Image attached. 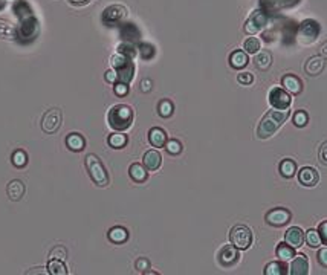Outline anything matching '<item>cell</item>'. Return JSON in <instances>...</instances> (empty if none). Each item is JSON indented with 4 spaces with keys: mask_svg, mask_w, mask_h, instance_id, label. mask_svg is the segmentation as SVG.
Instances as JSON below:
<instances>
[{
    "mask_svg": "<svg viewBox=\"0 0 327 275\" xmlns=\"http://www.w3.org/2000/svg\"><path fill=\"white\" fill-rule=\"evenodd\" d=\"M291 115V110H269V112L263 116V119L260 121L259 127H257V136L260 139H268L275 135V132L283 126L286 119Z\"/></svg>",
    "mask_w": 327,
    "mask_h": 275,
    "instance_id": "cell-1",
    "label": "cell"
},
{
    "mask_svg": "<svg viewBox=\"0 0 327 275\" xmlns=\"http://www.w3.org/2000/svg\"><path fill=\"white\" fill-rule=\"evenodd\" d=\"M107 122L109 126L115 132H124L132 127L133 122V110L130 106L125 104H117L113 106L107 113Z\"/></svg>",
    "mask_w": 327,
    "mask_h": 275,
    "instance_id": "cell-2",
    "label": "cell"
},
{
    "mask_svg": "<svg viewBox=\"0 0 327 275\" xmlns=\"http://www.w3.org/2000/svg\"><path fill=\"white\" fill-rule=\"evenodd\" d=\"M84 164H86V170L95 185L106 187L109 184V173L104 167L103 161L96 155H93V153L88 155L86 158H84Z\"/></svg>",
    "mask_w": 327,
    "mask_h": 275,
    "instance_id": "cell-3",
    "label": "cell"
},
{
    "mask_svg": "<svg viewBox=\"0 0 327 275\" xmlns=\"http://www.w3.org/2000/svg\"><path fill=\"white\" fill-rule=\"evenodd\" d=\"M110 63H112V67L115 69V72L118 74V81L129 84L135 77V64L132 58L118 52L115 55H112Z\"/></svg>",
    "mask_w": 327,
    "mask_h": 275,
    "instance_id": "cell-4",
    "label": "cell"
},
{
    "mask_svg": "<svg viewBox=\"0 0 327 275\" xmlns=\"http://www.w3.org/2000/svg\"><path fill=\"white\" fill-rule=\"evenodd\" d=\"M230 240L238 251H245L252 245V231L246 225H236L230 232Z\"/></svg>",
    "mask_w": 327,
    "mask_h": 275,
    "instance_id": "cell-5",
    "label": "cell"
},
{
    "mask_svg": "<svg viewBox=\"0 0 327 275\" xmlns=\"http://www.w3.org/2000/svg\"><path fill=\"white\" fill-rule=\"evenodd\" d=\"M320 35V25L315 20H304L300 25V31H298V40L301 41L303 45H310L318 38Z\"/></svg>",
    "mask_w": 327,
    "mask_h": 275,
    "instance_id": "cell-6",
    "label": "cell"
},
{
    "mask_svg": "<svg viewBox=\"0 0 327 275\" xmlns=\"http://www.w3.org/2000/svg\"><path fill=\"white\" fill-rule=\"evenodd\" d=\"M61 122H63L61 110L60 109H51L43 115V118H41V129H43L45 133L52 135L55 132H59V129L61 127Z\"/></svg>",
    "mask_w": 327,
    "mask_h": 275,
    "instance_id": "cell-7",
    "label": "cell"
},
{
    "mask_svg": "<svg viewBox=\"0 0 327 275\" xmlns=\"http://www.w3.org/2000/svg\"><path fill=\"white\" fill-rule=\"evenodd\" d=\"M269 104L277 110H286L292 104V96L281 87H272L269 92Z\"/></svg>",
    "mask_w": 327,
    "mask_h": 275,
    "instance_id": "cell-8",
    "label": "cell"
},
{
    "mask_svg": "<svg viewBox=\"0 0 327 275\" xmlns=\"http://www.w3.org/2000/svg\"><path fill=\"white\" fill-rule=\"evenodd\" d=\"M266 22H268V19H266V14L263 11H260V9L254 11L245 23V32L249 35H255L266 26Z\"/></svg>",
    "mask_w": 327,
    "mask_h": 275,
    "instance_id": "cell-9",
    "label": "cell"
},
{
    "mask_svg": "<svg viewBox=\"0 0 327 275\" xmlns=\"http://www.w3.org/2000/svg\"><path fill=\"white\" fill-rule=\"evenodd\" d=\"M291 219H292V214L286 208H274L271 211H268L266 214V222L271 226H277V228L288 225L291 222Z\"/></svg>",
    "mask_w": 327,
    "mask_h": 275,
    "instance_id": "cell-10",
    "label": "cell"
},
{
    "mask_svg": "<svg viewBox=\"0 0 327 275\" xmlns=\"http://www.w3.org/2000/svg\"><path fill=\"white\" fill-rule=\"evenodd\" d=\"M219 263L223 268H231L240 260V252L234 245H226L219 251Z\"/></svg>",
    "mask_w": 327,
    "mask_h": 275,
    "instance_id": "cell-11",
    "label": "cell"
},
{
    "mask_svg": "<svg viewBox=\"0 0 327 275\" xmlns=\"http://www.w3.org/2000/svg\"><path fill=\"white\" fill-rule=\"evenodd\" d=\"M320 181V174L314 167H303L298 171V182L303 187H315Z\"/></svg>",
    "mask_w": 327,
    "mask_h": 275,
    "instance_id": "cell-12",
    "label": "cell"
},
{
    "mask_svg": "<svg viewBox=\"0 0 327 275\" xmlns=\"http://www.w3.org/2000/svg\"><path fill=\"white\" fill-rule=\"evenodd\" d=\"M284 242H286L289 246H292L294 249L301 248L303 243H304V232H303V229L298 228V226L289 228L286 232H284Z\"/></svg>",
    "mask_w": 327,
    "mask_h": 275,
    "instance_id": "cell-13",
    "label": "cell"
},
{
    "mask_svg": "<svg viewBox=\"0 0 327 275\" xmlns=\"http://www.w3.org/2000/svg\"><path fill=\"white\" fill-rule=\"evenodd\" d=\"M324 66H326L324 58L321 55H315V57L307 58V61L304 63V72L309 77H317L324 71Z\"/></svg>",
    "mask_w": 327,
    "mask_h": 275,
    "instance_id": "cell-14",
    "label": "cell"
},
{
    "mask_svg": "<svg viewBox=\"0 0 327 275\" xmlns=\"http://www.w3.org/2000/svg\"><path fill=\"white\" fill-rule=\"evenodd\" d=\"M281 86L284 87V90L286 92H289L292 95H298V93H301V90H303V81L298 77L292 75V74H288V75H284L281 78Z\"/></svg>",
    "mask_w": 327,
    "mask_h": 275,
    "instance_id": "cell-15",
    "label": "cell"
},
{
    "mask_svg": "<svg viewBox=\"0 0 327 275\" xmlns=\"http://www.w3.org/2000/svg\"><path fill=\"white\" fill-rule=\"evenodd\" d=\"M127 16V9L121 5H112L109 8L104 9V14H103V20L106 23H115V22H119L121 19H124Z\"/></svg>",
    "mask_w": 327,
    "mask_h": 275,
    "instance_id": "cell-16",
    "label": "cell"
},
{
    "mask_svg": "<svg viewBox=\"0 0 327 275\" xmlns=\"http://www.w3.org/2000/svg\"><path fill=\"white\" fill-rule=\"evenodd\" d=\"M292 275H306L309 274V260L304 254H298L292 258L291 271Z\"/></svg>",
    "mask_w": 327,
    "mask_h": 275,
    "instance_id": "cell-17",
    "label": "cell"
},
{
    "mask_svg": "<svg viewBox=\"0 0 327 275\" xmlns=\"http://www.w3.org/2000/svg\"><path fill=\"white\" fill-rule=\"evenodd\" d=\"M142 162H144V167L149 171H156L162 164V156L158 150H149L146 151L144 158H142Z\"/></svg>",
    "mask_w": 327,
    "mask_h": 275,
    "instance_id": "cell-18",
    "label": "cell"
},
{
    "mask_svg": "<svg viewBox=\"0 0 327 275\" xmlns=\"http://www.w3.org/2000/svg\"><path fill=\"white\" fill-rule=\"evenodd\" d=\"M64 142H66V147L70 151H77V153L78 151H83L84 147H86V139H84V136L81 133H75V132L69 133L66 136Z\"/></svg>",
    "mask_w": 327,
    "mask_h": 275,
    "instance_id": "cell-19",
    "label": "cell"
},
{
    "mask_svg": "<svg viewBox=\"0 0 327 275\" xmlns=\"http://www.w3.org/2000/svg\"><path fill=\"white\" fill-rule=\"evenodd\" d=\"M167 133L164 129L161 127H153L149 132V142L151 144V147L154 148H162L167 144Z\"/></svg>",
    "mask_w": 327,
    "mask_h": 275,
    "instance_id": "cell-20",
    "label": "cell"
},
{
    "mask_svg": "<svg viewBox=\"0 0 327 275\" xmlns=\"http://www.w3.org/2000/svg\"><path fill=\"white\" fill-rule=\"evenodd\" d=\"M6 192H8V197L14 202L20 200L23 196H25V184L22 181H19V179H14V181H11L6 187Z\"/></svg>",
    "mask_w": 327,
    "mask_h": 275,
    "instance_id": "cell-21",
    "label": "cell"
},
{
    "mask_svg": "<svg viewBox=\"0 0 327 275\" xmlns=\"http://www.w3.org/2000/svg\"><path fill=\"white\" fill-rule=\"evenodd\" d=\"M107 237L112 243L121 245V243H125L127 240H129V231H127L124 226H113L109 229Z\"/></svg>",
    "mask_w": 327,
    "mask_h": 275,
    "instance_id": "cell-22",
    "label": "cell"
},
{
    "mask_svg": "<svg viewBox=\"0 0 327 275\" xmlns=\"http://www.w3.org/2000/svg\"><path fill=\"white\" fill-rule=\"evenodd\" d=\"M129 174H130V177H132V181H135V182H138V184L146 182V181H147V176H149V174H147V168H146L142 164H138V162H135V164L130 165Z\"/></svg>",
    "mask_w": 327,
    "mask_h": 275,
    "instance_id": "cell-23",
    "label": "cell"
},
{
    "mask_svg": "<svg viewBox=\"0 0 327 275\" xmlns=\"http://www.w3.org/2000/svg\"><path fill=\"white\" fill-rule=\"evenodd\" d=\"M230 64L233 69H243L248 64V55L243 51H234L230 55Z\"/></svg>",
    "mask_w": 327,
    "mask_h": 275,
    "instance_id": "cell-24",
    "label": "cell"
},
{
    "mask_svg": "<svg viewBox=\"0 0 327 275\" xmlns=\"http://www.w3.org/2000/svg\"><path fill=\"white\" fill-rule=\"evenodd\" d=\"M278 170H280V174L286 179H291L295 176L297 173V164L292 161V159H283L278 165Z\"/></svg>",
    "mask_w": 327,
    "mask_h": 275,
    "instance_id": "cell-25",
    "label": "cell"
},
{
    "mask_svg": "<svg viewBox=\"0 0 327 275\" xmlns=\"http://www.w3.org/2000/svg\"><path fill=\"white\" fill-rule=\"evenodd\" d=\"M288 266L284 261H271V263H268L266 268H265V274L266 275H284L288 274Z\"/></svg>",
    "mask_w": 327,
    "mask_h": 275,
    "instance_id": "cell-26",
    "label": "cell"
},
{
    "mask_svg": "<svg viewBox=\"0 0 327 275\" xmlns=\"http://www.w3.org/2000/svg\"><path fill=\"white\" fill-rule=\"evenodd\" d=\"M127 141H129V138H127V135H124L122 132H115L112 133L109 138H107V142L112 148H124L127 145Z\"/></svg>",
    "mask_w": 327,
    "mask_h": 275,
    "instance_id": "cell-27",
    "label": "cell"
},
{
    "mask_svg": "<svg viewBox=\"0 0 327 275\" xmlns=\"http://www.w3.org/2000/svg\"><path fill=\"white\" fill-rule=\"evenodd\" d=\"M0 38L5 40H16L17 38V29L16 26L11 25L6 20H0Z\"/></svg>",
    "mask_w": 327,
    "mask_h": 275,
    "instance_id": "cell-28",
    "label": "cell"
},
{
    "mask_svg": "<svg viewBox=\"0 0 327 275\" xmlns=\"http://www.w3.org/2000/svg\"><path fill=\"white\" fill-rule=\"evenodd\" d=\"M254 63H255V66H257V69H260V71H268V69L271 67V64H272V55L269 54L268 51H263L257 55V57H255Z\"/></svg>",
    "mask_w": 327,
    "mask_h": 275,
    "instance_id": "cell-29",
    "label": "cell"
},
{
    "mask_svg": "<svg viewBox=\"0 0 327 275\" xmlns=\"http://www.w3.org/2000/svg\"><path fill=\"white\" fill-rule=\"evenodd\" d=\"M277 257L278 260L281 261H288V260H292L295 257V249L292 246H289L286 242H283L277 246Z\"/></svg>",
    "mask_w": 327,
    "mask_h": 275,
    "instance_id": "cell-30",
    "label": "cell"
},
{
    "mask_svg": "<svg viewBox=\"0 0 327 275\" xmlns=\"http://www.w3.org/2000/svg\"><path fill=\"white\" fill-rule=\"evenodd\" d=\"M48 272L52 275H67V268L61 260H49Z\"/></svg>",
    "mask_w": 327,
    "mask_h": 275,
    "instance_id": "cell-31",
    "label": "cell"
},
{
    "mask_svg": "<svg viewBox=\"0 0 327 275\" xmlns=\"http://www.w3.org/2000/svg\"><path fill=\"white\" fill-rule=\"evenodd\" d=\"M304 242L307 243L309 248H320L321 245V237L318 234V229H309L304 232Z\"/></svg>",
    "mask_w": 327,
    "mask_h": 275,
    "instance_id": "cell-32",
    "label": "cell"
},
{
    "mask_svg": "<svg viewBox=\"0 0 327 275\" xmlns=\"http://www.w3.org/2000/svg\"><path fill=\"white\" fill-rule=\"evenodd\" d=\"M173 112H175V106H173V103L170 101V100H162L159 104H158V113H159V116H162V118H170L173 115Z\"/></svg>",
    "mask_w": 327,
    "mask_h": 275,
    "instance_id": "cell-33",
    "label": "cell"
},
{
    "mask_svg": "<svg viewBox=\"0 0 327 275\" xmlns=\"http://www.w3.org/2000/svg\"><path fill=\"white\" fill-rule=\"evenodd\" d=\"M11 161H12L14 167L23 168L25 165L28 164V155H26V151H23V150H16V151L12 153V156H11Z\"/></svg>",
    "mask_w": 327,
    "mask_h": 275,
    "instance_id": "cell-34",
    "label": "cell"
},
{
    "mask_svg": "<svg viewBox=\"0 0 327 275\" xmlns=\"http://www.w3.org/2000/svg\"><path fill=\"white\" fill-rule=\"evenodd\" d=\"M243 49H245L248 54H251V55L257 54V52L260 51V40H259V38H255V37H249V38H246V40H245V43H243Z\"/></svg>",
    "mask_w": 327,
    "mask_h": 275,
    "instance_id": "cell-35",
    "label": "cell"
},
{
    "mask_svg": "<svg viewBox=\"0 0 327 275\" xmlns=\"http://www.w3.org/2000/svg\"><path fill=\"white\" fill-rule=\"evenodd\" d=\"M66 258H67V249H66L64 246H61V245L52 248L51 252H49V260H61V261H64Z\"/></svg>",
    "mask_w": 327,
    "mask_h": 275,
    "instance_id": "cell-36",
    "label": "cell"
},
{
    "mask_svg": "<svg viewBox=\"0 0 327 275\" xmlns=\"http://www.w3.org/2000/svg\"><path fill=\"white\" fill-rule=\"evenodd\" d=\"M164 148L167 150V153L176 156V155H179L180 151H182V144L178 139H168Z\"/></svg>",
    "mask_w": 327,
    "mask_h": 275,
    "instance_id": "cell-37",
    "label": "cell"
},
{
    "mask_svg": "<svg viewBox=\"0 0 327 275\" xmlns=\"http://www.w3.org/2000/svg\"><path fill=\"white\" fill-rule=\"evenodd\" d=\"M292 121L297 127H304L309 122V115H307V112H304V110H298V112H295Z\"/></svg>",
    "mask_w": 327,
    "mask_h": 275,
    "instance_id": "cell-38",
    "label": "cell"
},
{
    "mask_svg": "<svg viewBox=\"0 0 327 275\" xmlns=\"http://www.w3.org/2000/svg\"><path fill=\"white\" fill-rule=\"evenodd\" d=\"M118 52L122 54V55H125V57H129V58H133L135 54H136L135 48H133L130 43H122V45H119V46H118Z\"/></svg>",
    "mask_w": 327,
    "mask_h": 275,
    "instance_id": "cell-39",
    "label": "cell"
},
{
    "mask_svg": "<svg viewBox=\"0 0 327 275\" xmlns=\"http://www.w3.org/2000/svg\"><path fill=\"white\" fill-rule=\"evenodd\" d=\"M135 268L138 272H147L150 269V261L144 257H141L135 261Z\"/></svg>",
    "mask_w": 327,
    "mask_h": 275,
    "instance_id": "cell-40",
    "label": "cell"
},
{
    "mask_svg": "<svg viewBox=\"0 0 327 275\" xmlns=\"http://www.w3.org/2000/svg\"><path fill=\"white\" fill-rule=\"evenodd\" d=\"M113 92L118 96H125L129 93V84H125V82H115V86H113Z\"/></svg>",
    "mask_w": 327,
    "mask_h": 275,
    "instance_id": "cell-41",
    "label": "cell"
},
{
    "mask_svg": "<svg viewBox=\"0 0 327 275\" xmlns=\"http://www.w3.org/2000/svg\"><path fill=\"white\" fill-rule=\"evenodd\" d=\"M237 81L243 86H249L251 82L254 81V77H252L251 72H241V74L237 75Z\"/></svg>",
    "mask_w": 327,
    "mask_h": 275,
    "instance_id": "cell-42",
    "label": "cell"
},
{
    "mask_svg": "<svg viewBox=\"0 0 327 275\" xmlns=\"http://www.w3.org/2000/svg\"><path fill=\"white\" fill-rule=\"evenodd\" d=\"M154 55V48L153 46H150V45H141V57L142 58H146V60H149V58H151Z\"/></svg>",
    "mask_w": 327,
    "mask_h": 275,
    "instance_id": "cell-43",
    "label": "cell"
},
{
    "mask_svg": "<svg viewBox=\"0 0 327 275\" xmlns=\"http://www.w3.org/2000/svg\"><path fill=\"white\" fill-rule=\"evenodd\" d=\"M318 161L321 165H324V167H327V141L321 144L320 147V151H318Z\"/></svg>",
    "mask_w": 327,
    "mask_h": 275,
    "instance_id": "cell-44",
    "label": "cell"
},
{
    "mask_svg": "<svg viewBox=\"0 0 327 275\" xmlns=\"http://www.w3.org/2000/svg\"><path fill=\"white\" fill-rule=\"evenodd\" d=\"M318 234L321 237V243L323 245H327V220H324V222L320 223L318 226Z\"/></svg>",
    "mask_w": 327,
    "mask_h": 275,
    "instance_id": "cell-45",
    "label": "cell"
},
{
    "mask_svg": "<svg viewBox=\"0 0 327 275\" xmlns=\"http://www.w3.org/2000/svg\"><path fill=\"white\" fill-rule=\"evenodd\" d=\"M318 263L323 266V268H327V248H323V249L318 251Z\"/></svg>",
    "mask_w": 327,
    "mask_h": 275,
    "instance_id": "cell-46",
    "label": "cell"
},
{
    "mask_svg": "<svg viewBox=\"0 0 327 275\" xmlns=\"http://www.w3.org/2000/svg\"><path fill=\"white\" fill-rule=\"evenodd\" d=\"M104 78H106L107 82H112V84L118 82V74L115 72V69H110V71H107L106 75H104Z\"/></svg>",
    "mask_w": 327,
    "mask_h": 275,
    "instance_id": "cell-47",
    "label": "cell"
},
{
    "mask_svg": "<svg viewBox=\"0 0 327 275\" xmlns=\"http://www.w3.org/2000/svg\"><path fill=\"white\" fill-rule=\"evenodd\" d=\"M141 90L142 92H150L151 90V81L150 80H142L141 81Z\"/></svg>",
    "mask_w": 327,
    "mask_h": 275,
    "instance_id": "cell-48",
    "label": "cell"
},
{
    "mask_svg": "<svg viewBox=\"0 0 327 275\" xmlns=\"http://www.w3.org/2000/svg\"><path fill=\"white\" fill-rule=\"evenodd\" d=\"M320 55H321L323 58H327V41L320 48Z\"/></svg>",
    "mask_w": 327,
    "mask_h": 275,
    "instance_id": "cell-49",
    "label": "cell"
},
{
    "mask_svg": "<svg viewBox=\"0 0 327 275\" xmlns=\"http://www.w3.org/2000/svg\"><path fill=\"white\" fill-rule=\"evenodd\" d=\"M69 2L72 3V5H84V3L90 2V0H69Z\"/></svg>",
    "mask_w": 327,
    "mask_h": 275,
    "instance_id": "cell-50",
    "label": "cell"
}]
</instances>
